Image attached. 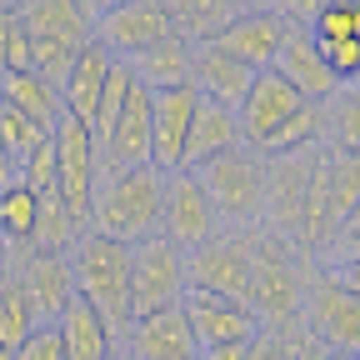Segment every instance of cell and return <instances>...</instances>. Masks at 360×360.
<instances>
[{
    "mask_svg": "<svg viewBox=\"0 0 360 360\" xmlns=\"http://www.w3.org/2000/svg\"><path fill=\"white\" fill-rule=\"evenodd\" d=\"M191 56H195V40L165 35V40L150 45V51H141L135 60H125V65L146 90H170V85H191Z\"/></svg>",
    "mask_w": 360,
    "mask_h": 360,
    "instance_id": "603a6c76",
    "label": "cell"
},
{
    "mask_svg": "<svg viewBox=\"0 0 360 360\" xmlns=\"http://www.w3.org/2000/svg\"><path fill=\"white\" fill-rule=\"evenodd\" d=\"M300 105H310V101H300L295 90L276 75V70H255V80H250V90H245V101L236 105V125H240V146H250V155L276 135Z\"/></svg>",
    "mask_w": 360,
    "mask_h": 360,
    "instance_id": "4fadbf2b",
    "label": "cell"
},
{
    "mask_svg": "<svg viewBox=\"0 0 360 360\" xmlns=\"http://www.w3.org/2000/svg\"><path fill=\"white\" fill-rule=\"evenodd\" d=\"M315 45H340V40H360V0H321V11L310 15L305 30Z\"/></svg>",
    "mask_w": 360,
    "mask_h": 360,
    "instance_id": "f1b7e54d",
    "label": "cell"
},
{
    "mask_svg": "<svg viewBox=\"0 0 360 360\" xmlns=\"http://www.w3.org/2000/svg\"><path fill=\"white\" fill-rule=\"evenodd\" d=\"M321 360H345V355H321Z\"/></svg>",
    "mask_w": 360,
    "mask_h": 360,
    "instance_id": "b9f144b4",
    "label": "cell"
},
{
    "mask_svg": "<svg viewBox=\"0 0 360 360\" xmlns=\"http://www.w3.org/2000/svg\"><path fill=\"white\" fill-rule=\"evenodd\" d=\"M70 281H75V295L101 315L105 330L120 345L130 321H135L130 315V245L85 231L70 250Z\"/></svg>",
    "mask_w": 360,
    "mask_h": 360,
    "instance_id": "7a4b0ae2",
    "label": "cell"
},
{
    "mask_svg": "<svg viewBox=\"0 0 360 360\" xmlns=\"http://www.w3.org/2000/svg\"><path fill=\"white\" fill-rule=\"evenodd\" d=\"M15 180L25 191H35V195H51L56 191V146L45 141V146H35L20 165H15Z\"/></svg>",
    "mask_w": 360,
    "mask_h": 360,
    "instance_id": "1f68e13d",
    "label": "cell"
},
{
    "mask_svg": "<svg viewBox=\"0 0 360 360\" xmlns=\"http://www.w3.org/2000/svg\"><path fill=\"white\" fill-rule=\"evenodd\" d=\"M270 70H276L300 101H310V105H326L335 90H340V80L330 75V65L321 60V51L310 45V35L305 30H285V40H281V51H276V60H270Z\"/></svg>",
    "mask_w": 360,
    "mask_h": 360,
    "instance_id": "ac0fdd59",
    "label": "cell"
},
{
    "mask_svg": "<svg viewBox=\"0 0 360 360\" xmlns=\"http://www.w3.org/2000/svg\"><path fill=\"white\" fill-rule=\"evenodd\" d=\"M255 70H245L236 56H225L215 40H200L195 45V56H191V85H195V96L200 101H215V105H240L245 101V90H250Z\"/></svg>",
    "mask_w": 360,
    "mask_h": 360,
    "instance_id": "ffe728a7",
    "label": "cell"
},
{
    "mask_svg": "<svg viewBox=\"0 0 360 360\" xmlns=\"http://www.w3.org/2000/svg\"><path fill=\"white\" fill-rule=\"evenodd\" d=\"M315 45V40H310ZM321 51V60L330 65V75L340 80V85H355V75H360V40H340V45H315Z\"/></svg>",
    "mask_w": 360,
    "mask_h": 360,
    "instance_id": "836d02e7",
    "label": "cell"
},
{
    "mask_svg": "<svg viewBox=\"0 0 360 360\" xmlns=\"http://www.w3.org/2000/svg\"><path fill=\"white\" fill-rule=\"evenodd\" d=\"M96 165L105 170H130V165H150V90L130 75V90L110 120V130L96 146Z\"/></svg>",
    "mask_w": 360,
    "mask_h": 360,
    "instance_id": "30bf717a",
    "label": "cell"
},
{
    "mask_svg": "<svg viewBox=\"0 0 360 360\" xmlns=\"http://www.w3.org/2000/svg\"><path fill=\"white\" fill-rule=\"evenodd\" d=\"M285 30H290V20L276 6H255V11H245V15H236L231 25H225L215 35V45H220L225 56H236L245 70H270V60H276Z\"/></svg>",
    "mask_w": 360,
    "mask_h": 360,
    "instance_id": "9a60e30c",
    "label": "cell"
},
{
    "mask_svg": "<svg viewBox=\"0 0 360 360\" xmlns=\"http://www.w3.org/2000/svg\"><path fill=\"white\" fill-rule=\"evenodd\" d=\"M80 236H85V215H75V210H70L56 191H51V195H40L30 250H60V255H70Z\"/></svg>",
    "mask_w": 360,
    "mask_h": 360,
    "instance_id": "484cf974",
    "label": "cell"
},
{
    "mask_svg": "<svg viewBox=\"0 0 360 360\" xmlns=\"http://www.w3.org/2000/svg\"><path fill=\"white\" fill-rule=\"evenodd\" d=\"M35 326H40V321H35L30 295L20 290V281H15V276H6V285H0V345L15 355Z\"/></svg>",
    "mask_w": 360,
    "mask_h": 360,
    "instance_id": "83f0119b",
    "label": "cell"
},
{
    "mask_svg": "<svg viewBox=\"0 0 360 360\" xmlns=\"http://www.w3.org/2000/svg\"><path fill=\"white\" fill-rule=\"evenodd\" d=\"M0 6H11V11H20V6H25V0H0Z\"/></svg>",
    "mask_w": 360,
    "mask_h": 360,
    "instance_id": "f35d334b",
    "label": "cell"
},
{
    "mask_svg": "<svg viewBox=\"0 0 360 360\" xmlns=\"http://www.w3.org/2000/svg\"><path fill=\"white\" fill-rule=\"evenodd\" d=\"M110 70H115V56L101 40H85L75 51V60H70V70H65V80H60V110L70 120H80L85 130H90V120H96V105L105 96Z\"/></svg>",
    "mask_w": 360,
    "mask_h": 360,
    "instance_id": "d6986e66",
    "label": "cell"
},
{
    "mask_svg": "<svg viewBox=\"0 0 360 360\" xmlns=\"http://www.w3.org/2000/svg\"><path fill=\"white\" fill-rule=\"evenodd\" d=\"M120 345L130 360H195V335H191V321L180 305H165V310L130 321Z\"/></svg>",
    "mask_w": 360,
    "mask_h": 360,
    "instance_id": "2e32d148",
    "label": "cell"
},
{
    "mask_svg": "<svg viewBox=\"0 0 360 360\" xmlns=\"http://www.w3.org/2000/svg\"><path fill=\"white\" fill-rule=\"evenodd\" d=\"M250 276H255V225L250 231H220L186 255V290H210L245 305Z\"/></svg>",
    "mask_w": 360,
    "mask_h": 360,
    "instance_id": "5b68a950",
    "label": "cell"
},
{
    "mask_svg": "<svg viewBox=\"0 0 360 360\" xmlns=\"http://www.w3.org/2000/svg\"><path fill=\"white\" fill-rule=\"evenodd\" d=\"M11 180H15V160H11V150H6V146H0V191H6Z\"/></svg>",
    "mask_w": 360,
    "mask_h": 360,
    "instance_id": "8d00e7d4",
    "label": "cell"
},
{
    "mask_svg": "<svg viewBox=\"0 0 360 360\" xmlns=\"http://www.w3.org/2000/svg\"><path fill=\"white\" fill-rule=\"evenodd\" d=\"M35 210H40V195L25 191L20 180H11L0 191V240L11 250H30V236H35Z\"/></svg>",
    "mask_w": 360,
    "mask_h": 360,
    "instance_id": "4316f807",
    "label": "cell"
},
{
    "mask_svg": "<svg viewBox=\"0 0 360 360\" xmlns=\"http://www.w3.org/2000/svg\"><path fill=\"white\" fill-rule=\"evenodd\" d=\"M180 310H186V321H191L195 355L210 350V345H245V340L260 335V321H255L250 305L210 295V290H186L180 295Z\"/></svg>",
    "mask_w": 360,
    "mask_h": 360,
    "instance_id": "7c38bea8",
    "label": "cell"
},
{
    "mask_svg": "<svg viewBox=\"0 0 360 360\" xmlns=\"http://www.w3.org/2000/svg\"><path fill=\"white\" fill-rule=\"evenodd\" d=\"M15 360H65V340H60V326L45 321L25 335V345L15 350Z\"/></svg>",
    "mask_w": 360,
    "mask_h": 360,
    "instance_id": "d6a6232c",
    "label": "cell"
},
{
    "mask_svg": "<svg viewBox=\"0 0 360 360\" xmlns=\"http://www.w3.org/2000/svg\"><path fill=\"white\" fill-rule=\"evenodd\" d=\"M0 360H15V355H11V350H6V345H0Z\"/></svg>",
    "mask_w": 360,
    "mask_h": 360,
    "instance_id": "60d3db41",
    "label": "cell"
},
{
    "mask_svg": "<svg viewBox=\"0 0 360 360\" xmlns=\"http://www.w3.org/2000/svg\"><path fill=\"white\" fill-rule=\"evenodd\" d=\"M195 175H200V186H205L220 225H236V231L260 225V215H265V165H260V155L236 146V150L205 160Z\"/></svg>",
    "mask_w": 360,
    "mask_h": 360,
    "instance_id": "277c9868",
    "label": "cell"
},
{
    "mask_svg": "<svg viewBox=\"0 0 360 360\" xmlns=\"http://www.w3.org/2000/svg\"><path fill=\"white\" fill-rule=\"evenodd\" d=\"M60 340H65V360H105V355H115L120 345H115V335L105 330V321L96 310H90L80 295L60 310Z\"/></svg>",
    "mask_w": 360,
    "mask_h": 360,
    "instance_id": "d4e9b609",
    "label": "cell"
},
{
    "mask_svg": "<svg viewBox=\"0 0 360 360\" xmlns=\"http://www.w3.org/2000/svg\"><path fill=\"white\" fill-rule=\"evenodd\" d=\"M0 105H11L15 115H25V120H35L45 130H56V120L65 115L60 110V90L45 85L30 70H6V75H0Z\"/></svg>",
    "mask_w": 360,
    "mask_h": 360,
    "instance_id": "cb8c5ba5",
    "label": "cell"
},
{
    "mask_svg": "<svg viewBox=\"0 0 360 360\" xmlns=\"http://www.w3.org/2000/svg\"><path fill=\"white\" fill-rule=\"evenodd\" d=\"M0 285H6V281H0Z\"/></svg>",
    "mask_w": 360,
    "mask_h": 360,
    "instance_id": "7bdbcfd3",
    "label": "cell"
},
{
    "mask_svg": "<svg viewBox=\"0 0 360 360\" xmlns=\"http://www.w3.org/2000/svg\"><path fill=\"white\" fill-rule=\"evenodd\" d=\"M15 15H20L30 40H60V45H70V51H80V45L90 40V20L80 15L75 0H25Z\"/></svg>",
    "mask_w": 360,
    "mask_h": 360,
    "instance_id": "7402d4cb",
    "label": "cell"
},
{
    "mask_svg": "<svg viewBox=\"0 0 360 360\" xmlns=\"http://www.w3.org/2000/svg\"><path fill=\"white\" fill-rule=\"evenodd\" d=\"M11 40H15V11L0 6V75L11 70Z\"/></svg>",
    "mask_w": 360,
    "mask_h": 360,
    "instance_id": "d590c367",
    "label": "cell"
},
{
    "mask_svg": "<svg viewBox=\"0 0 360 360\" xmlns=\"http://www.w3.org/2000/svg\"><path fill=\"white\" fill-rule=\"evenodd\" d=\"M11 265H15V260H11V245H6V240H0V281H6V276H11Z\"/></svg>",
    "mask_w": 360,
    "mask_h": 360,
    "instance_id": "74e56055",
    "label": "cell"
},
{
    "mask_svg": "<svg viewBox=\"0 0 360 360\" xmlns=\"http://www.w3.org/2000/svg\"><path fill=\"white\" fill-rule=\"evenodd\" d=\"M305 326L310 335L326 345V355H345L355 360L360 350V295H355V276L326 270L305 285Z\"/></svg>",
    "mask_w": 360,
    "mask_h": 360,
    "instance_id": "8992f818",
    "label": "cell"
},
{
    "mask_svg": "<svg viewBox=\"0 0 360 360\" xmlns=\"http://www.w3.org/2000/svg\"><path fill=\"white\" fill-rule=\"evenodd\" d=\"M51 146H56V195L85 215L90 210V195H96V180H101V165H96V141H90V130L70 115L56 120L51 130Z\"/></svg>",
    "mask_w": 360,
    "mask_h": 360,
    "instance_id": "8fae6325",
    "label": "cell"
},
{
    "mask_svg": "<svg viewBox=\"0 0 360 360\" xmlns=\"http://www.w3.org/2000/svg\"><path fill=\"white\" fill-rule=\"evenodd\" d=\"M105 360H130V355H125V350H115V355H105Z\"/></svg>",
    "mask_w": 360,
    "mask_h": 360,
    "instance_id": "ab89813d",
    "label": "cell"
},
{
    "mask_svg": "<svg viewBox=\"0 0 360 360\" xmlns=\"http://www.w3.org/2000/svg\"><path fill=\"white\" fill-rule=\"evenodd\" d=\"M195 105H200L195 85L150 90V165H155L160 175L186 165V135H191Z\"/></svg>",
    "mask_w": 360,
    "mask_h": 360,
    "instance_id": "5bb4252c",
    "label": "cell"
},
{
    "mask_svg": "<svg viewBox=\"0 0 360 360\" xmlns=\"http://www.w3.org/2000/svg\"><path fill=\"white\" fill-rule=\"evenodd\" d=\"M45 141H51V130H45V125H35V120L15 115L11 105H0V146L11 150V160H15V165H20L35 146H45Z\"/></svg>",
    "mask_w": 360,
    "mask_h": 360,
    "instance_id": "4dcf8cb0",
    "label": "cell"
},
{
    "mask_svg": "<svg viewBox=\"0 0 360 360\" xmlns=\"http://www.w3.org/2000/svg\"><path fill=\"white\" fill-rule=\"evenodd\" d=\"M300 295H305V276L290 236L260 231L255 225V276H250V310L260 326H290L300 315Z\"/></svg>",
    "mask_w": 360,
    "mask_h": 360,
    "instance_id": "3957f363",
    "label": "cell"
},
{
    "mask_svg": "<svg viewBox=\"0 0 360 360\" xmlns=\"http://www.w3.org/2000/svg\"><path fill=\"white\" fill-rule=\"evenodd\" d=\"M236 146H240L236 110L231 105H215V101H200L195 120H191V135H186V170H200L205 160L236 150Z\"/></svg>",
    "mask_w": 360,
    "mask_h": 360,
    "instance_id": "44dd1931",
    "label": "cell"
},
{
    "mask_svg": "<svg viewBox=\"0 0 360 360\" xmlns=\"http://www.w3.org/2000/svg\"><path fill=\"white\" fill-rule=\"evenodd\" d=\"M155 236L170 240L175 250H186V255L200 250L210 236H220V215H215L195 170H186V165L165 170V180H160V231Z\"/></svg>",
    "mask_w": 360,
    "mask_h": 360,
    "instance_id": "52a82bcc",
    "label": "cell"
},
{
    "mask_svg": "<svg viewBox=\"0 0 360 360\" xmlns=\"http://www.w3.org/2000/svg\"><path fill=\"white\" fill-rule=\"evenodd\" d=\"M160 170L155 165H130V170H105L96 180V195L85 210V231L105 240L135 245L160 231Z\"/></svg>",
    "mask_w": 360,
    "mask_h": 360,
    "instance_id": "6da1fadb",
    "label": "cell"
},
{
    "mask_svg": "<svg viewBox=\"0 0 360 360\" xmlns=\"http://www.w3.org/2000/svg\"><path fill=\"white\" fill-rule=\"evenodd\" d=\"M20 281V290L35 305V321H60V310L75 300V281H70V255L60 250H25L20 270H11Z\"/></svg>",
    "mask_w": 360,
    "mask_h": 360,
    "instance_id": "e0dca14e",
    "label": "cell"
},
{
    "mask_svg": "<svg viewBox=\"0 0 360 360\" xmlns=\"http://www.w3.org/2000/svg\"><path fill=\"white\" fill-rule=\"evenodd\" d=\"M165 35H175V15L165 0H120L90 25V40H101L115 60H135Z\"/></svg>",
    "mask_w": 360,
    "mask_h": 360,
    "instance_id": "9c48e42d",
    "label": "cell"
},
{
    "mask_svg": "<svg viewBox=\"0 0 360 360\" xmlns=\"http://www.w3.org/2000/svg\"><path fill=\"white\" fill-rule=\"evenodd\" d=\"M245 360H285V345H281V335H255L250 345H245Z\"/></svg>",
    "mask_w": 360,
    "mask_h": 360,
    "instance_id": "e575fe53",
    "label": "cell"
},
{
    "mask_svg": "<svg viewBox=\"0 0 360 360\" xmlns=\"http://www.w3.org/2000/svg\"><path fill=\"white\" fill-rule=\"evenodd\" d=\"M326 141L335 146V155H355L360 150V101L355 90H335L330 105H326Z\"/></svg>",
    "mask_w": 360,
    "mask_h": 360,
    "instance_id": "f546056e",
    "label": "cell"
},
{
    "mask_svg": "<svg viewBox=\"0 0 360 360\" xmlns=\"http://www.w3.org/2000/svg\"><path fill=\"white\" fill-rule=\"evenodd\" d=\"M186 295V250H175L160 236H146L130 245V315L141 321L150 310L180 305Z\"/></svg>",
    "mask_w": 360,
    "mask_h": 360,
    "instance_id": "ba28073f",
    "label": "cell"
}]
</instances>
